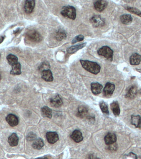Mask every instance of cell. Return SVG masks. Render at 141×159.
Returning a JSON list of instances; mask_svg holds the SVG:
<instances>
[{
    "mask_svg": "<svg viewBox=\"0 0 141 159\" xmlns=\"http://www.w3.org/2000/svg\"><path fill=\"white\" fill-rule=\"evenodd\" d=\"M82 67L86 70L92 74L96 75L100 72V66L96 62L88 60H80Z\"/></svg>",
    "mask_w": 141,
    "mask_h": 159,
    "instance_id": "6da1fadb",
    "label": "cell"
},
{
    "mask_svg": "<svg viewBox=\"0 0 141 159\" xmlns=\"http://www.w3.org/2000/svg\"><path fill=\"white\" fill-rule=\"evenodd\" d=\"M61 14L63 16L73 20L76 19L77 16L76 8L73 6L70 5L64 6L62 8Z\"/></svg>",
    "mask_w": 141,
    "mask_h": 159,
    "instance_id": "7a4b0ae2",
    "label": "cell"
},
{
    "mask_svg": "<svg viewBox=\"0 0 141 159\" xmlns=\"http://www.w3.org/2000/svg\"><path fill=\"white\" fill-rule=\"evenodd\" d=\"M98 55L103 56L109 61H112L113 51L108 46H103L97 51Z\"/></svg>",
    "mask_w": 141,
    "mask_h": 159,
    "instance_id": "3957f363",
    "label": "cell"
},
{
    "mask_svg": "<svg viewBox=\"0 0 141 159\" xmlns=\"http://www.w3.org/2000/svg\"><path fill=\"white\" fill-rule=\"evenodd\" d=\"M26 37L29 40L33 42H39L43 39V37L41 35L35 30L28 31L26 33Z\"/></svg>",
    "mask_w": 141,
    "mask_h": 159,
    "instance_id": "277c9868",
    "label": "cell"
},
{
    "mask_svg": "<svg viewBox=\"0 0 141 159\" xmlns=\"http://www.w3.org/2000/svg\"><path fill=\"white\" fill-rule=\"evenodd\" d=\"M90 22L93 27L100 28L103 27L105 24V22L103 18L99 15H96L91 18Z\"/></svg>",
    "mask_w": 141,
    "mask_h": 159,
    "instance_id": "5b68a950",
    "label": "cell"
},
{
    "mask_svg": "<svg viewBox=\"0 0 141 159\" xmlns=\"http://www.w3.org/2000/svg\"><path fill=\"white\" fill-rule=\"evenodd\" d=\"M115 88L114 85L110 83H107L103 89V95L106 97L111 96L114 91Z\"/></svg>",
    "mask_w": 141,
    "mask_h": 159,
    "instance_id": "8992f818",
    "label": "cell"
},
{
    "mask_svg": "<svg viewBox=\"0 0 141 159\" xmlns=\"http://www.w3.org/2000/svg\"><path fill=\"white\" fill-rule=\"evenodd\" d=\"M108 4L107 1L99 0V1H96L94 3V7L97 11L99 12H101L103 10H105L108 5Z\"/></svg>",
    "mask_w": 141,
    "mask_h": 159,
    "instance_id": "52a82bcc",
    "label": "cell"
},
{
    "mask_svg": "<svg viewBox=\"0 0 141 159\" xmlns=\"http://www.w3.org/2000/svg\"><path fill=\"white\" fill-rule=\"evenodd\" d=\"M46 138L49 143L54 144L59 140V135L55 132H49L46 134Z\"/></svg>",
    "mask_w": 141,
    "mask_h": 159,
    "instance_id": "ba28073f",
    "label": "cell"
},
{
    "mask_svg": "<svg viewBox=\"0 0 141 159\" xmlns=\"http://www.w3.org/2000/svg\"><path fill=\"white\" fill-rule=\"evenodd\" d=\"M104 141L107 145L113 144L117 141V137L115 133H109L104 138Z\"/></svg>",
    "mask_w": 141,
    "mask_h": 159,
    "instance_id": "9c48e42d",
    "label": "cell"
},
{
    "mask_svg": "<svg viewBox=\"0 0 141 159\" xmlns=\"http://www.w3.org/2000/svg\"><path fill=\"white\" fill-rule=\"evenodd\" d=\"M50 103L53 107L58 108L61 106L63 104V101L60 96L57 95L50 99Z\"/></svg>",
    "mask_w": 141,
    "mask_h": 159,
    "instance_id": "30bf717a",
    "label": "cell"
},
{
    "mask_svg": "<svg viewBox=\"0 0 141 159\" xmlns=\"http://www.w3.org/2000/svg\"><path fill=\"white\" fill-rule=\"evenodd\" d=\"M35 5V1H34L28 0L25 1L24 3V10L25 13L27 14H31L33 11Z\"/></svg>",
    "mask_w": 141,
    "mask_h": 159,
    "instance_id": "8fae6325",
    "label": "cell"
},
{
    "mask_svg": "<svg viewBox=\"0 0 141 159\" xmlns=\"http://www.w3.org/2000/svg\"><path fill=\"white\" fill-rule=\"evenodd\" d=\"M41 78L47 82H52L53 81V73L50 69L45 70L41 71Z\"/></svg>",
    "mask_w": 141,
    "mask_h": 159,
    "instance_id": "7c38bea8",
    "label": "cell"
},
{
    "mask_svg": "<svg viewBox=\"0 0 141 159\" xmlns=\"http://www.w3.org/2000/svg\"><path fill=\"white\" fill-rule=\"evenodd\" d=\"M6 121L8 124L11 127H16L18 124L19 121L18 117L15 115H8L6 118Z\"/></svg>",
    "mask_w": 141,
    "mask_h": 159,
    "instance_id": "4fadbf2b",
    "label": "cell"
},
{
    "mask_svg": "<svg viewBox=\"0 0 141 159\" xmlns=\"http://www.w3.org/2000/svg\"><path fill=\"white\" fill-rule=\"evenodd\" d=\"M71 138L76 143H80L82 141L83 139L82 133L78 130H76L72 132Z\"/></svg>",
    "mask_w": 141,
    "mask_h": 159,
    "instance_id": "5bb4252c",
    "label": "cell"
},
{
    "mask_svg": "<svg viewBox=\"0 0 141 159\" xmlns=\"http://www.w3.org/2000/svg\"><path fill=\"white\" fill-rule=\"evenodd\" d=\"M86 43L85 42V43L79 44V45H75V46H71L67 49V52L69 54H73L81 49L83 48L86 46Z\"/></svg>",
    "mask_w": 141,
    "mask_h": 159,
    "instance_id": "9a60e30c",
    "label": "cell"
},
{
    "mask_svg": "<svg viewBox=\"0 0 141 159\" xmlns=\"http://www.w3.org/2000/svg\"><path fill=\"white\" fill-rule=\"evenodd\" d=\"M138 94V88L136 86L132 85L128 90L126 94V97L127 98L132 99H134Z\"/></svg>",
    "mask_w": 141,
    "mask_h": 159,
    "instance_id": "2e32d148",
    "label": "cell"
},
{
    "mask_svg": "<svg viewBox=\"0 0 141 159\" xmlns=\"http://www.w3.org/2000/svg\"><path fill=\"white\" fill-rule=\"evenodd\" d=\"M103 86L98 83H93L91 84V89L94 95H98L101 93Z\"/></svg>",
    "mask_w": 141,
    "mask_h": 159,
    "instance_id": "e0dca14e",
    "label": "cell"
},
{
    "mask_svg": "<svg viewBox=\"0 0 141 159\" xmlns=\"http://www.w3.org/2000/svg\"><path fill=\"white\" fill-rule=\"evenodd\" d=\"M141 61V56L137 53H134L130 56V63L132 65H138Z\"/></svg>",
    "mask_w": 141,
    "mask_h": 159,
    "instance_id": "ac0fdd59",
    "label": "cell"
},
{
    "mask_svg": "<svg viewBox=\"0 0 141 159\" xmlns=\"http://www.w3.org/2000/svg\"><path fill=\"white\" fill-rule=\"evenodd\" d=\"M8 143L11 146H16L18 145L19 142V138L16 133H12L9 136L8 139Z\"/></svg>",
    "mask_w": 141,
    "mask_h": 159,
    "instance_id": "d6986e66",
    "label": "cell"
},
{
    "mask_svg": "<svg viewBox=\"0 0 141 159\" xmlns=\"http://www.w3.org/2000/svg\"><path fill=\"white\" fill-rule=\"evenodd\" d=\"M67 34L65 30L63 29H59L55 34V37L56 40L61 41L67 37Z\"/></svg>",
    "mask_w": 141,
    "mask_h": 159,
    "instance_id": "ffe728a7",
    "label": "cell"
},
{
    "mask_svg": "<svg viewBox=\"0 0 141 159\" xmlns=\"http://www.w3.org/2000/svg\"><path fill=\"white\" fill-rule=\"evenodd\" d=\"M21 65L20 63L12 66V70L10 72V74L13 76L20 75L21 74Z\"/></svg>",
    "mask_w": 141,
    "mask_h": 159,
    "instance_id": "44dd1931",
    "label": "cell"
},
{
    "mask_svg": "<svg viewBox=\"0 0 141 159\" xmlns=\"http://www.w3.org/2000/svg\"><path fill=\"white\" fill-rule=\"evenodd\" d=\"M110 105L111 110L112 111L114 115L116 116H119L121 113V110L118 102L116 101H113L111 103Z\"/></svg>",
    "mask_w": 141,
    "mask_h": 159,
    "instance_id": "7402d4cb",
    "label": "cell"
},
{
    "mask_svg": "<svg viewBox=\"0 0 141 159\" xmlns=\"http://www.w3.org/2000/svg\"><path fill=\"white\" fill-rule=\"evenodd\" d=\"M88 109L85 106H80L78 109L77 115L79 117L83 118L88 114Z\"/></svg>",
    "mask_w": 141,
    "mask_h": 159,
    "instance_id": "603a6c76",
    "label": "cell"
},
{
    "mask_svg": "<svg viewBox=\"0 0 141 159\" xmlns=\"http://www.w3.org/2000/svg\"><path fill=\"white\" fill-rule=\"evenodd\" d=\"M131 124L136 128L141 127V117L140 116H132Z\"/></svg>",
    "mask_w": 141,
    "mask_h": 159,
    "instance_id": "cb8c5ba5",
    "label": "cell"
},
{
    "mask_svg": "<svg viewBox=\"0 0 141 159\" xmlns=\"http://www.w3.org/2000/svg\"><path fill=\"white\" fill-rule=\"evenodd\" d=\"M132 18L130 14H124L120 17V20L122 23L125 24H128L132 21Z\"/></svg>",
    "mask_w": 141,
    "mask_h": 159,
    "instance_id": "d4e9b609",
    "label": "cell"
},
{
    "mask_svg": "<svg viewBox=\"0 0 141 159\" xmlns=\"http://www.w3.org/2000/svg\"><path fill=\"white\" fill-rule=\"evenodd\" d=\"M41 112L42 115L44 117H47L50 118H51L52 116V111L48 107L45 106L42 107L41 109Z\"/></svg>",
    "mask_w": 141,
    "mask_h": 159,
    "instance_id": "484cf974",
    "label": "cell"
},
{
    "mask_svg": "<svg viewBox=\"0 0 141 159\" xmlns=\"http://www.w3.org/2000/svg\"><path fill=\"white\" fill-rule=\"evenodd\" d=\"M6 59L10 66H13L18 63V59L16 55L13 54L7 55Z\"/></svg>",
    "mask_w": 141,
    "mask_h": 159,
    "instance_id": "4316f807",
    "label": "cell"
},
{
    "mask_svg": "<svg viewBox=\"0 0 141 159\" xmlns=\"http://www.w3.org/2000/svg\"><path fill=\"white\" fill-rule=\"evenodd\" d=\"M44 146V141L41 138L36 139L32 144V147L35 149H41Z\"/></svg>",
    "mask_w": 141,
    "mask_h": 159,
    "instance_id": "83f0119b",
    "label": "cell"
},
{
    "mask_svg": "<svg viewBox=\"0 0 141 159\" xmlns=\"http://www.w3.org/2000/svg\"><path fill=\"white\" fill-rule=\"evenodd\" d=\"M100 107L102 112L105 114L109 115V107L107 103L103 101H101L100 103Z\"/></svg>",
    "mask_w": 141,
    "mask_h": 159,
    "instance_id": "f1b7e54d",
    "label": "cell"
},
{
    "mask_svg": "<svg viewBox=\"0 0 141 159\" xmlns=\"http://www.w3.org/2000/svg\"><path fill=\"white\" fill-rule=\"evenodd\" d=\"M126 9L128 11H129L130 13L135 14V15L139 16L141 17V11H140V10H138L137 8L133 7H126Z\"/></svg>",
    "mask_w": 141,
    "mask_h": 159,
    "instance_id": "f546056e",
    "label": "cell"
},
{
    "mask_svg": "<svg viewBox=\"0 0 141 159\" xmlns=\"http://www.w3.org/2000/svg\"><path fill=\"white\" fill-rule=\"evenodd\" d=\"M50 67V66L49 64L48 63L44 62L42 63L39 66L38 68H39V70L42 71L43 70H45L49 69Z\"/></svg>",
    "mask_w": 141,
    "mask_h": 159,
    "instance_id": "4dcf8cb0",
    "label": "cell"
},
{
    "mask_svg": "<svg viewBox=\"0 0 141 159\" xmlns=\"http://www.w3.org/2000/svg\"><path fill=\"white\" fill-rule=\"evenodd\" d=\"M84 39V37L82 35H80L77 36L75 37L72 41V44H74L75 43H77L78 42H81Z\"/></svg>",
    "mask_w": 141,
    "mask_h": 159,
    "instance_id": "1f68e13d",
    "label": "cell"
},
{
    "mask_svg": "<svg viewBox=\"0 0 141 159\" xmlns=\"http://www.w3.org/2000/svg\"><path fill=\"white\" fill-rule=\"evenodd\" d=\"M36 135L33 133H30L27 136V139L29 141H34L36 138Z\"/></svg>",
    "mask_w": 141,
    "mask_h": 159,
    "instance_id": "d6a6232c",
    "label": "cell"
},
{
    "mask_svg": "<svg viewBox=\"0 0 141 159\" xmlns=\"http://www.w3.org/2000/svg\"><path fill=\"white\" fill-rule=\"evenodd\" d=\"M87 159H100L99 158H97L96 156L94 155V154H90L88 156Z\"/></svg>",
    "mask_w": 141,
    "mask_h": 159,
    "instance_id": "836d02e7",
    "label": "cell"
},
{
    "mask_svg": "<svg viewBox=\"0 0 141 159\" xmlns=\"http://www.w3.org/2000/svg\"><path fill=\"white\" fill-rule=\"evenodd\" d=\"M20 29H18L17 30H16V31L14 32V34H18V33H19L20 32Z\"/></svg>",
    "mask_w": 141,
    "mask_h": 159,
    "instance_id": "e575fe53",
    "label": "cell"
},
{
    "mask_svg": "<svg viewBox=\"0 0 141 159\" xmlns=\"http://www.w3.org/2000/svg\"><path fill=\"white\" fill-rule=\"evenodd\" d=\"M5 39V37L3 36H1V43H2V42H3V41L4 39Z\"/></svg>",
    "mask_w": 141,
    "mask_h": 159,
    "instance_id": "d590c367",
    "label": "cell"
},
{
    "mask_svg": "<svg viewBox=\"0 0 141 159\" xmlns=\"http://www.w3.org/2000/svg\"><path fill=\"white\" fill-rule=\"evenodd\" d=\"M35 159H48L46 157H40V158H37Z\"/></svg>",
    "mask_w": 141,
    "mask_h": 159,
    "instance_id": "8d00e7d4",
    "label": "cell"
},
{
    "mask_svg": "<svg viewBox=\"0 0 141 159\" xmlns=\"http://www.w3.org/2000/svg\"><path fill=\"white\" fill-rule=\"evenodd\" d=\"M137 71H138V72H140V73H141V69H137Z\"/></svg>",
    "mask_w": 141,
    "mask_h": 159,
    "instance_id": "74e56055",
    "label": "cell"
}]
</instances>
